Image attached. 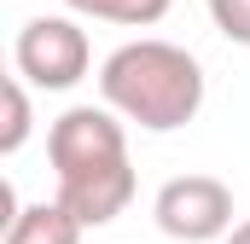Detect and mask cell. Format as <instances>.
<instances>
[{
    "mask_svg": "<svg viewBox=\"0 0 250 244\" xmlns=\"http://www.w3.org/2000/svg\"><path fill=\"white\" fill-rule=\"evenodd\" d=\"M47 163H53V181H59L53 198L82 227H111L134 203L128 134L111 105H70L47 128Z\"/></svg>",
    "mask_w": 250,
    "mask_h": 244,
    "instance_id": "1",
    "label": "cell"
},
{
    "mask_svg": "<svg viewBox=\"0 0 250 244\" xmlns=\"http://www.w3.org/2000/svg\"><path fill=\"white\" fill-rule=\"evenodd\" d=\"M99 99L146 134H175L204 111V64L175 41L140 35L99 64Z\"/></svg>",
    "mask_w": 250,
    "mask_h": 244,
    "instance_id": "2",
    "label": "cell"
},
{
    "mask_svg": "<svg viewBox=\"0 0 250 244\" xmlns=\"http://www.w3.org/2000/svg\"><path fill=\"white\" fill-rule=\"evenodd\" d=\"M12 64L29 87L41 93H70L87 64H93V47H87V29L76 23V12H41L18 29L12 41Z\"/></svg>",
    "mask_w": 250,
    "mask_h": 244,
    "instance_id": "3",
    "label": "cell"
},
{
    "mask_svg": "<svg viewBox=\"0 0 250 244\" xmlns=\"http://www.w3.org/2000/svg\"><path fill=\"white\" fill-rule=\"evenodd\" d=\"M151 221L175 244H215L233 233V186L215 175H175L157 186Z\"/></svg>",
    "mask_w": 250,
    "mask_h": 244,
    "instance_id": "4",
    "label": "cell"
},
{
    "mask_svg": "<svg viewBox=\"0 0 250 244\" xmlns=\"http://www.w3.org/2000/svg\"><path fill=\"white\" fill-rule=\"evenodd\" d=\"M82 221L64 209L59 198H41V203H18L6 215V244H82Z\"/></svg>",
    "mask_w": 250,
    "mask_h": 244,
    "instance_id": "5",
    "label": "cell"
},
{
    "mask_svg": "<svg viewBox=\"0 0 250 244\" xmlns=\"http://www.w3.org/2000/svg\"><path fill=\"white\" fill-rule=\"evenodd\" d=\"M175 0H64V12L76 18H99V23H123V29H151L169 18Z\"/></svg>",
    "mask_w": 250,
    "mask_h": 244,
    "instance_id": "6",
    "label": "cell"
},
{
    "mask_svg": "<svg viewBox=\"0 0 250 244\" xmlns=\"http://www.w3.org/2000/svg\"><path fill=\"white\" fill-rule=\"evenodd\" d=\"M29 128H35V111H29V81H23V76H12V81H6V128H0V157H18V151H23V140H29Z\"/></svg>",
    "mask_w": 250,
    "mask_h": 244,
    "instance_id": "7",
    "label": "cell"
},
{
    "mask_svg": "<svg viewBox=\"0 0 250 244\" xmlns=\"http://www.w3.org/2000/svg\"><path fill=\"white\" fill-rule=\"evenodd\" d=\"M209 23L233 47H250V0H209Z\"/></svg>",
    "mask_w": 250,
    "mask_h": 244,
    "instance_id": "8",
    "label": "cell"
},
{
    "mask_svg": "<svg viewBox=\"0 0 250 244\" xmlns=\"http://www.w3.org/2000/svg\"><path fill=\"white\" fill-rule=\"evenodd\" d=\"M221 244H250V221H239V227H233V233H227Z\"/></svg>",
    "mask_w": 250,
    "mask_h": 244,
    "instance_id": "9",
    "label": "cell"
}]
</instances>
